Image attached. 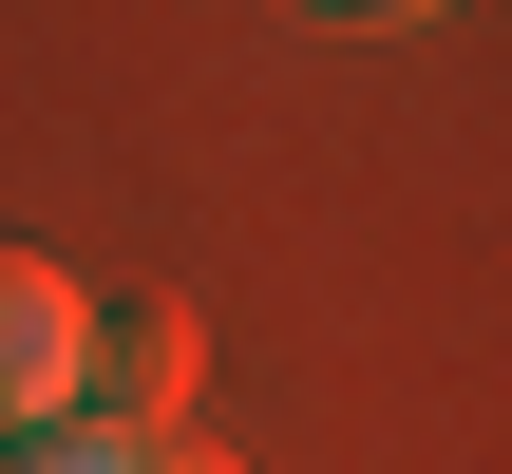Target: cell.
<instances>
[{
	"label": "cell",
	"instance_id": "1",
	"mask_svg": "<svg viewBox=\"0 0 512 474\" xmlns=\"http://www.w3.org/2000/svg\"><path fill=\"white\" fill-rule=\"evenodd\" d=\"M190 304H114V323H76V418H114V437H190Z\"/></svg>",
	"mask_w": 512,
	"mask_h": 474
},
{
	"label": "cell",
	"instance_id": "2",
	"mask_svg": "<svg viewBox=\"0 0 512 474\" xmlns=\"http://www.w3.org/2000/svg\"><path fill=\"white\" fill-rule=\"evenodd\" d=\"M76 266H38V247H0V456L38 437V418H76Z\"/></svg>",
	"mask_w": 512,
	"mask_h": 474
},
{
	"label": "cell",
	"instance_id": "3",
	"mask_svg": "<svg viewBox=\"0 0 512 474\" xmlns=\"http://www.w3.org/2000/svg\"><path fill=\"white\" fill-rule=\"evenodd\" d=\"M0 474H228L209 437H114V418H38Z\"/></svg>",
	"mask_w": 512,
	"mask_h": 474
},
{
	"label": "cell",
	"instance_id": "4",
	"mask_svg": "<svg viewBox=\"0 0 512 474\" xmlns=\"http://www.w3.org/2000/svg\"><path fill=\"white\" fill-rule=\"evenodd\" d=\"M304 19H342V38H399V19H456V0H304Z\"/></svg>",
	"mask_w": 512,
	"mask_h": 474
}]
</instances>
